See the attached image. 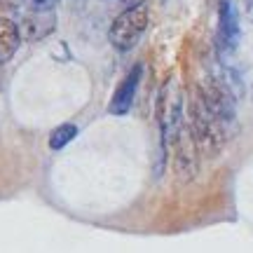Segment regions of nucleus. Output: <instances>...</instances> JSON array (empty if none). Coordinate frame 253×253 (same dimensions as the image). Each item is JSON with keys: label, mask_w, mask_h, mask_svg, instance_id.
<instances>
[{"label": "nucleus", "mask_w": 253, "mask_h": 253, "mask_svg": "<svg viewBox=\"0 0 253 253\" xmlns=\"http://www.w3.org/2000/svg\"><path fill=\"white\" fill-rule=\"evenodd\" d=\"M190 131L195 136V143H197L199 153H204L207 157H216L223 145L227 141V129L216 120V115L207 108L204 99L199 96V91L192 99V106H190Z\"/></svg>", "instance_id": "f257e3e1"}, {"label": "nucleus", "mask_w": 253, "mask_h": 253, "mask_svg": "<svg viewBox=\"0 0 253 253\" xmlns=\"http://www.w3.org/2000/svg\"><path fill=\"white\" fill-rule=\"evenodd\" d=\"M173 150V173L178 183H192L199 171V148L195 143V136L190 131V125L183 120V125L178 126V131L171 141Z\"/></svg>", "instance_id": "20e7f679"}, {"label": "nucleus", "mask_w": 253, "mask_h": 253, "mask_svg": "<svg viewBox=\"0 0 253 253\" xmlns=\"http://www.w3.org/2000/svg\"><path fill=\"white\" fill-rule=\"evenodd\" d=\"M17 26H19L21 38L38 40V38H45L54 31L56 19L52 12H36L33 9V14H26V17L21 19V24H17Z\"/></svg>", "instance_id": "0eeeda50"}, {"label": "nucleus", "mask_w": 253, "mask_h": 253, "mask_svg": "<svg viewBox=\"0 0 253 253\" xmlns=\"http://www.w3.org/2000/svg\"><path fill=\"white\" fill-rule=\"evenodd\" d=\"M78 131H80V129H78V125H73V122H63V125H59L54 131L49 134V148H52V150H61V148H66V145L78 136Z\"/></svg>", "instance_id": "1a4fd4ad"}, {"label": "nucleus", "mask_w": 253, "mask_h": 253, "mask_svg": "<svg viewBox=\"0 0 253 253\" xmlns=\"http://www.w3.org/2000/svg\"><path fill=\"white\" fill-rule=\"evenodd\" d=\"M122 2H125L126 7H138V5H143L145 0H122Z\"/></svg>", "instance_id": "9b49d317"}, {"label": "nucleus", "mask_w": 253, "mask_h": 253, "mask_svg": "<svg viewBox=\"0 0 253 253\" xmlns=\"http://www.w3.org/2000/svg\"><path fill=\"white\" fill-rule=\"evenodd\" d=\"M19 45H21V33H19L17 21L0 17V63L12 61Z\"/></svg>", "instance_id": "6e6552de"}, {"label": "nucleus", "mask_w": 253, "mask_h": 253, "mask_svg": "<svg viewBox=\"0 0 253 253\" xmlns=\"http://www.w3.org/2000/svg\"><path fill=\"white\" fill-rule=\"evenodd\" d=\"M31 9H36V12H52V9L59 5V0H26Z\"/></svg>", "instance_id": "9d476101"}, {"label": "nucleus", "mask_w": 253, "mask_h": 253, "mask_svg": "<svg viewBox=\"0 0 253 253\" xmlns=\"http://www.w3.org/2000/svg\"><path fill=\"white\" fill-rule=\"evenodd\" d=\"M249 17H251V21H253V0H249Z\"/></svg>", "instance_id": "f8f14e48"}, {"label": "nucleus", "mask_w": 253, "mask_h": 253, "mask_svg": "<svg viewBox=\"0 0 253 253\" xmlns=\"http://www.w3.org/2000/svg\"><path fill=\"white\" fill-rule=\"evenodd\" d=\"M141 78H143V63H136L134 68L120 80L118 89L113 91V99H110V106H108V110L113 115H126L131 110L138 84H141Z\"/></svg>", "instance_id": "39448f33"}, {"label": "nucleus", "mask_w": 253, "mask_h": 253, "mask_svg": "<svg viewBox=\"0 0 253 253\" xmlns=\"http://www.w3.org/2000/svg\"><path fill=\"white\" fill-rule=\"evenodd\" d=\"M148 21H150V12H148L145 5L126 7L122 14H118V19L110 26V33H108L110 45L115 47L118 52H129L143 38Z\"/></svg>", "instance_id": "7ed1b4c3"}, {"label": "nucleus", "mask_w": 253, "mask_h": 253, "mask_svg": "<svg viewBox=\"0 0 253 253\" xmlns=\"http://www.w3.org/2000/svg\"><path fill=\"white\" fill-rule=\"evenodd\" d=\"M157 122H160V131H162V145H171L173 136L183 125V91L176 78L162 84L160 96H157Z\"/></svg>", "instance_id": "f03ea898"}, {"label": "nucleus", "mask_w": 253, "mask_h": 253, "mask_svg": "<svg viewBox=\"0 0 253 253\" xmlns=\"http://www.w3.org/2000/svg\"><path fill=\"white\" fill-rule=\"evenodd\" d=\"M239 14H237L235 5L230 0H223L220 2V9H218V42L225 52H235L237 45H239Z\"/></svg>", "instance_id": "423d86ee"}]
</instances>
